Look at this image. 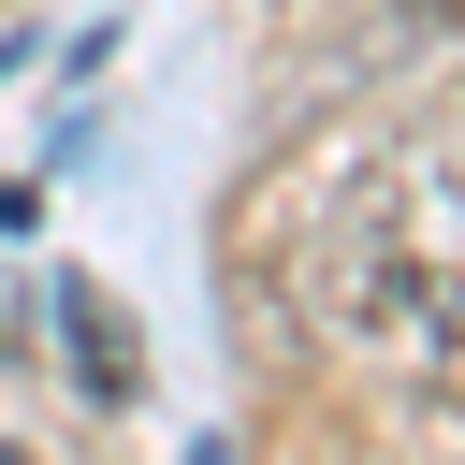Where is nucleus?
Masks as SVG:
<instances>
[{"label":"nucleus","instance_id":"1","mask_svg":"<svg viewBox=\"0 0 465 465\" xmlns=\"http://www.w3.org/2000/svg\"><path fill=\"white\" fill-rule=\"evenodd\" d=\"M465 131L407 116V131H349L305 189H291V291L305 320L378 363L421 378V407L450 392V305H465Z\"/></svg>","mask_w":465,"mask_h":465}]
</instances>
